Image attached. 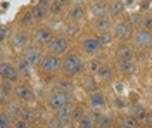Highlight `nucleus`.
<instances>
[{
  "label": "nucleus",
  "instance_id": "6",
  "mask_svg": "<svg viewBox=\"0 0 152 128\" xmlns=\"http://www.w3.org/2000/svg\"><path fill=\"white\" fill-rule=\"evenodd\" d=\"M113 33H114V38L118 42H128L132 40L133 37V26L132 23L128 19H119L114 23V28H113Z\"/></svg>",
  "mask_w": 152,
  "mask_h": 128
},
{
  "label": "nucleus",
  "instance_id": "10",
  "mask_svg": "<svg viewBox=\"0 0 152 128\" xmlns=\"http://www.w3.org/2000/svg\"><path fill=\"white\" fill-rule=\"evenodd\" d=\"M14 97L23 100L24 104H29V102H33L37 99V92L26 83H16L14 85Z\"/></svg>",
  "mask_w": 152,
  "mask_h": 128
},
{
  "label": "nucleus",
  "instance_id": "19",
  "mask_svg": "<svg viewBox=\"0 0 152 128\" xmlns=\"http://www.w3.org/2000/svg\"><path fill=\"white\" fill-rule=\"evenodd\" d=\"M23 108H24V102H23V100H19V99H16V97L10 99L5 106H2V109H5V111H7V113H9L14 119L19 118V114H21Z\"/></svg>",
  "mask_w": 152,
  "mask_h": 128
},
{
  "label": "nucleus",
  "instance_id": "46",
  "mask_svg": "<svg viewBox=\"0 0 152 128\" xmlns=\"http://www.w3.org/2000/svg\"><path fill=\"white\" fill-rule=\"evenodd\" d=\"M52 2H54V0H38V4H43V5H47V7H50Z\"/></svg>",
  "mask_w": 152,
  "mask_h": 128
},
{
  "label": "nucleus",
  "instance_id": "8",
  "mask_svg": "<svg viewBox=\"0 0 152 128\" xmlns=\"http://www.w3.org/2000/svg\"><path fill=\"white\" fill-rule=\"evenodd\" d=\"M31 38H33V43H37L40 47H47L48 43L52 42V38H54L52 28L50 26H38V28L33 30Z\"/></svg>",
  "mask_w": 152,
  "mask_h": 128
},
{
  "label": "nucleus",
  "instance_id": "5",
  "mask_svg": "<svg viewBox=\"0 0 152 128\" xmlns=\"http://www.w3.org/2000/svg\"><path fill=\"white\" fill-rule=\"evenodd\" d=\"M80 49H81V54H85L88 57H97L104 47L95 35V37H83L80 40Z\"/></svg>",
  "mask_w": 152,
  "mask_h": 128
},
{
  "label": "nucleus",
  "instance_id": "25",
  "mask_svg": "<svg viewBox=\"0 0 152 128\" xmlns=\"http://www.w3.org/2000/svg\"><path fill=\"white\" fill-rule=\"evenodd\" d=\"M38 23V19L35 18V14L31 10H24L21 16H19V24L23 28H35V24Z\"/></svg>",
  "mask_w": 152,
  "mask_h": 128
},
{
  "label": "nucleus",
  "instance_id": "23",
  "mask_svg": "<svg viewBox=\"0 0 152 128\" xmlns=\"http://www.w3.org/2000/svg\"><path fill=\"white\" fill-rule=\"evenodd\" d=\"M126 10V4L123 0H111L109 2V14L111 18H121Z\"/></svg>",
  "mask_w": 152,
  "mask_h": 128
},
{
  "label": "nucleus",
  "instance_id": "47",
  "mask_svg": "<svg viewBox=\"0 0 152 128\" xmlns=\"http://www.w3.org/2000/svg\"><path fill=\"white\" fill-rule=\"evenodd\" d=\"M59 2H62V4H71V0H59Z\"/></svg>",
  "mask_w": 152,
  "mask_h": 128
},
{
  "label": "nucleus",
  "instance_id": "9",
  "mask_svg": "<svg viewBox=\"0 0 152 128\" xmlns=\"http://www.w3.org/2000/svg\"><path fill=\"white\" fill-rule=\"evenodd\" d=\"M45 49L50 54H56V56H61L62 57L67 52V49H69V40H67L66 35H57V37L52 38V42L48 43Z\"/></svg>",
  "mask_w": 152,
  "mask_h": 128
},
{
  "label": "nucleus",
  "instance_id": "4",
  "mask_svg": "<svg viewBox=\"0 0 152 128\" xmlns=\"http://www.w3.org/2000/svg\"><path fill=\"white\" fill-rule=\"evenodd\" d=\"M71 102H73V97H71L69 92H62V90L54 89L47 95V106L50 108V111H56V109L62 108L66 104H71Z\"/></svg>",
  "mask_w": 152,
  "mask_h": 128
},
{
  "label": "nucleus",
  "instance_id": "35",
  "mask_svg": "<svg viewBox=\"0 0 152 128\" xmlns=\"http://www.w3.org/2000/svg\"><path fill=\"white\" fill-rule=\"evenodd\" d=\"M86 113H88V109H86L83 104H76V106H73V121L78 123V121L86 114Z\"/></svg>",
  "mask_w": 152,
  "mask_h": 128
},
{
  "label": "nucleus",
  "instance_id": "26",
  "mask_svg": "<svg viewBox=\"0 0 152 128\" xmlns=\"http://www.w3.org/2000/svg\"><path fill=\"white\" fill-rule=\"evenodd\" d=\"M62 30V33L66 35L67 38H75V37H78L80 35V24H78V21H69V23H64V26L61 28Z\"/></svg>",
  "mask_w": 152,
  "mask_h": 128
},
{
  "label": "nucleus",
  "instance_id": "27",
  "mask_svg": "<svg viewBox=\"0 0 152 128\" xmlns=\"http://www.w3.org/2000/svg\"><path fill=\"white\" fill-rule=\"evenodd\" d=\"M116 68L119 69L123 75H133L137 71V66L133 61H126V59H118L116 61Z\"/></svg>",
  "mask_w": 152,
  "mask_h": 128
},
{
  "label": "nucleus",
  "instance_id": "37",
  "mask_svg": "<svg viewBox=\"0 0 152 128\" xmlns=\"http://www.w3.org/2000/svg\"><path fill=\"white\" fill-rule=\"evenodd\" d=\"M12 23H7V24H2V30H0V40H2V43H5L7 40H10L12 37Z\"/></svg>",
  "mask_w": 152,
  "mask_h": 128
},
{
  "label": "nucleus",
  "instance_id": "15",
  "mask_svg": "<svg viewBox=\"0 0 152 128\" xmlns=\"http://www.w3.org/2000/svg\"><path fill=\"white\" fill-rule=\"evenodd\" d=\"M90 28L95 33H100V31H109L111 28H114V23L111 16H102V18H92L90 23Z\"/></svg>",
  "mask_w": 152,
  "mask_h": 128
},
{
  "label": "nucleus",
  "instance_id": "32",
  "mask_svg": "<svg viewBox=\"0 0 152 128\" xmlns=\"http://www.w3.org/2000/svg\"><path fill=\"white\" fill-rule=\"evenodd\" d=\"M97 38H99V42L102 43V47H111L114 43V33H111V30L109 31H100V33H97Z\"/></svg>",
  "mask_w": 152,
  "mask_h": 128
},
{
  "label": "nucleus",
  "instance_id": "14",
  "mask_svg": "<svg viewBox=\"0 0 152 128\" xmlns=\"http://www.w3.org/2000/svg\"><path fill=\"white\" fill-rule=\"evenodd\" d=\"M88 106L94 111H104L107 106V99L100 90H95L92 94H88Z\"/></svg>",
  "mask_w": 152,
  "mask_h": 128
},
{
  "label": "nucleus",
  "instance_id": "49",
  "mask_svg": "<svg viewBox=\"0 0 152 128\" xmlns=\"http://www.w3.org/2000/svg\"><path fill=\"white\" fill-rule=\"evenodd\" d=\"M85 2H86V4H90V2H94V0H85Z\"/></svg>",
  "mask_w": 152,
  "mask_h": 128
},
{
  "label": "nucleus",
  "instance_id": "45",
  "mask_svg": "<svg viewBox=\"0 0 152 128\" xmlns=\"http://www.w3.org/2000/svg\"><path fill=\"white\" fill-rule=\"evenodd\" d=\"M151 7H152V4L149 2V0H143L142 4H140V9H142V10H147V9L151 10Z\"/></svg>",
  "mask_w": 152,
  "mask_h": 128
},
{
  "label": "nucleus",
  "instance_id": "44",
  "mask_svg": "<svg viewBox=\"0 0 152 128\" xmlns=\"http://www.w3.org/2000/svg\"><path fill=\"white\" fill-rule=\"evenodd\" d=\"M114 108L116 109H124L126 104H124V100H121V99H116V100H114Z\"/></svg>",
  "mask_w": 152,
  "mask_h": 128
},
{
  "label": "nucleus",
  "instance_id": "41",
  "mask_svg": "<svg viewBox=\"0 0 152 128\" xmlns=\"http://www.w3.org/2000/svg\"><path fill=\"white\" fill-rule=\"evenodd\" d=\"M43 127H47V128H61V121H59L56 116H52V118H47V123H43Z\"/></svg>",
  "mask_w": 152,
  "mask_h": 128
},
{
  "label": "nucleus",
  "instance_id": "39",
  "mask_svg": "<svg viewBox=\"0 0 152 128\" xmlns=\"http://www.w3.org/2000/svg\"><path fill=\"white\" fill-rule=\"evenodd\" d=\"M62 5H64L62 2L54 0V2L50 4V7H48V9H50V16H61V14H62Z\"/></svg>",
  "mask_w": 152,
  "mask_h": 128
},
{
  "label": "nucleus",
  "instance_id": "1",
  "mask_svg": "<svg viewBox=\"0 0 152 128\" xmlns=\"http://www.w3.org/2000/svg\"><path fill=\"white\" fill-rule=\"evenodd\" d=\"M86 69V62L83 56L80 52H66L62 56V68L61 71L64 73V76H80L83 75Z\"/></svg>",
  "mask_w": 152,
  "mask_h": 128
},
{
  "label": "nucleus",
  "instance_id": "7",
  "mask_svg": "<svg viewBox=\"0 0 152 128\" xmlns=\"http://www.w3.org/2000/svg\"><path fill=\"white\" fill-rule=\"evenodd\" d=\"M43 56H45V54H43V47H40V45H37V43H33V42L23 50V57L28 59L33 68H38V66H40Z\"/></svg>",
  "mask_w": 152,
  "mask_h": 128
},
{
  "label": "nucleus",
  "instance_id": "51",
  "mask_svg": "<svg viewBox=\"0 0 152 128\" xmlns=\"http://www.w3.org/2000/svg\"><path fill=\"white\" fill-rule=\"evenodd\" d=\"M151 14H152V7H151Z\"/></svg>",
  "mask_w": 152,
  "mask_h": 128
},
{
  "label": "nucleus",
  "instance_id": "24",
  "mask_svg": "<svg viewBox=\"0 0 152 128\" xmlns=\"http://www.w3.org/2000/svg\"><path fill=\"white\" fill-rule=\"evenodd\" d=\"M18 69H19V73H21V78L23 80H29L33 76V66H31V62H29L28 59H24V57L19 59Z\"/></svg>",
  "mask_w": 152,
  "mask_h": 128
},
{
  "label": "nucleus",
  "instance_id": "12",
  "mask_svg": "<svg viewBox=\"0 0 152 128\" xmlns=\"http://www.w3.org/2000/svg\"><path fill=\"white\" fill-rule=\"evenodd\" d=\"M0 76L5 80H10L14 83H19V80H23L18 69V64H12L7 61H2V64H0Z\"/></svg>",
  "mask_w": 152,
  "mask_h": 128
},
{
  "label": "nucleus",
  "instance_id": "34",
  "mask_svg": "<svg viewBox=\"0 0 152 128\" xmlns=\"http://www.w3.org/2000/svg\"><path fill=\"white\" fill-rule=\"evenodd\" d=\"M147 113H149V111H147V108H145V106H142V104H138V102H135V104H132V106H130V114H132V116H135L137 119L143 118Z\"/></svg>",
  "mask_w": 152,
  "mask_h": 128
},
{
  "label": "nucleus",
  "instance_id": "29",
  "mask_svg": "<svg viewBox=\"0 0 152 128\" xmlns=\"http://www.w3.org/2000/svg\"><path fill=\"white\" fill-rule=\"evenodd\" d=\"M31 12L35 14V18H37L38 21H45L48 16H50V9H48L47 5H43V4H38V2L33 5Z\"/></svg>",
  "mask_w": 152,
  "mask_h": 128
},
{
  "label": "nucleus",
  "instance_id": "13",
  "mask_svg": "<svg viewBox=\"0 0 152 128\" xmlns=\"http://www.w3.org/2000/svg\"><path fill=\"white\" fill-rule=\"evenodd\" d=\"M54 116H56L59 121H61V128H69L73 127V106L71 104H66L62 108H59L54 111Z\"/></svg>",
  "mask_w": 152,
  "mask_h": 128
},
{
  "label": "nucleus",
  "instance_id": "17",
  "mask_svg": "<svg viewBox=\"0 0 152 128\" xmlns=\"http://www.w3.org/2000/svg\"><path fill=\"white\" fill-rule=\"evenodd\" d=\"M88 14L92 18H102V16H111L109 14V4L105 2H99V0H94L88 4Z\"/></svg>",
  "mask_w": 152,
  "mask_h": 128
},
{
  "label": "nucleus",
  "instance_id": "16",
  "mask_svg": "<svg viewBox=\"0 0 152 128\" xmlns=\"http://www.w3.org/2000/svg\"><path fill=\"white\" fill-rule=\"evenodd\" d=\"M80 87L85 90L86 94H92V92H95V90H99V78H97V75H94V73L81 75Z\"/></svg>",
  "mask_w": 152,
  "mask_h": 128
},
{
  "label": "nucleus",
  "instance_id": "50",
  "mask_svg": "<svg viewBox=\"0 0 152 128\" xmlns=\"http://www.w3.org/2000/svg\"><path fill=\"white\" fill-rule=\"evenodd\" d=\"M151 97H152V89H151Z\"/></svg>",
  "mask_w": 152,
  "mask_h": 128
},
{
  "label": "nucleus",
  "instance_id": "36",
  "mask_svg": "<svg viewBox=\"0 0 152 128\" xmlns=\"http://www.w3.org/2000/svg\"><path fill=\"white\" fill-rule=\"evenodd\" d=\"M12 125H14V118L5 109H2V113H0V128H10Z\"/></svg>",
  "mask_w": 152,
  "mask_h": 128
},
{
  "label": "nucleus",
  "instance_id": "43",
  "mask_svg": "<svg viewBox=\"0 0 152 128\" xmlns=\"http://www.w3.org/2000/svg\"><path fill=\"white\" fill-rule=\"evenodd\" d=\"M142 26H143V28H147V30H152V14H149V16H143Z\"/></svg>",
  "mask_w": 152,
  "mask_h": 128
},
{
  "label": "nucleus",
  "instance_id": "21",
  "mask_svg": "<svg viewBox=\"0 0 152 128\" xmlns=\"http://www.w3.org/2000/svg\"><path fill=\"white\" fill-rule=\"evenodd\" d=\"M54 89L73 94V92L76 90V83L73 81V80H67V78H56L54 80Z\"/></svg>",
  "mask_w": 152,
  "mask_h": 128
},
{
  "label": "nucleus",
  "instance_id": "18",
  "mask_svg": "<svg viewBox=\"0 0 152 128\" xmlns=\"http://www.w3.org/2000/svg\"><path fill=\"white\" fill-rule=\"evenodd\" d=\"M86 12H88V7H85V5H75V4H69V9H67V19L81 23V21L85 19Z\"/></svg>",
  "mask_w": 152,
  "mask_h": 128
},
{
  "label": "nucleus",
  "instance_id": "48",
  "mask_svg": "<svg viewBox=\"0 0 152 128\" xmlns=\"http://www.w3.org/2000/svg\"><path fill=\"white\" fill-rule=\"evenodd\" d=\"M99 2H105V4H109V2H111V0H99Z\"/></svg>",
  "mask_w": 152,
  "mask_h": 128
},
{
  "label": "nucleus",
  "instance_id": "3",
  "mask_svg": "<svg viewBox=\"0 0 152 128\" xmlns=\"http://www.w3.org/2000/svg\"><path fill=\"white\" fill-rule=\"evenodd\" d=\"M29 42H33L31 33L28 31V28H21V30L12 33V37L9 40V45H10V49H14L16 52H23L29 45Z\"/></svg>",
  "mask_w": 152,
  "mask_h": 128
},
{
  "label": "nucleus",
  "instance_id": "20",
  "mask_svg": "<svg viewBox=\"0 0 152 128\" xmlns=\"http://www.w3.org/2000/svg\"><path fill=\"white\" fill-rule=\"evenodd\" d=\"M116 57L118 59H126V61H133L135 59V52H133V47L126 45L124 42H121L118 47H116Z\"/></svg>",
  "mask_w": 152,
  "mask_h": 128
},
{
  "label": "nucleus",
  "instance_id": "40",
  "mask_svg": "<svg viewBox=\"0 0 152 128\" xmlns=\"http://www.w3.org/2000/svg\"><path fill=\"white\" fill-rule=\"evenodd\" d=\"M100 66H102V64H100V61L95 59V57H92V59L86 62V69H88V73H94V75H97V71H99Z\"/></svg>",
  "mask_w": 152,
  "mask_h": 128
},
{
  "label": "nucleus",
  "instance_id": "38",
  "mask_svg": "<svg viewBox=\"0 0 152 128\" xmlns=\"http://www.w3.org/2000/svg\"><path fill=\"white\" fill-rule=\"evenodd\" d=\"M128 21L132 23L133 28H142V23H143V16H140L138 12H132L128 16Z\"/></svg>",
  "mask_w": 152,
  "mask_h": 128
},
{
  "label": "nucleus",
  "instance_id": "33",
  "mask_svg": "<svg viewBox=\"0 0 152 128\" xmlns=\"http://www.w3.org/2000/svg\"><path fill=\"white\" fill-rule=\"evenodd\" d=\"M76 127H80V128H95V116H94V113H90V111H88L85 116L76 123Z\"/></svg>",
  "mask_w": 152,
  "mask_h": 128
},
{
  "label": "nucleus",
  "instance_id": "31",
  "mask_svg": "<svg viewBox=\"0 0 152 128\" xmlns=\"http://www.w3.org/2000/svg\"><path fill=\"white\" fill-rule=\"evenodd\" d=\"M119 127H123V128H137V127H140V121L128 113V114H124V116L119 118Z\"/></svg>",
  "mask_w": 152,
  "mask_h": 128
},
{
  "label": "nucleus",
  "instance_id": "2",
  "mask_svg": "<svg viewBox=\"0 0 152 128\" xmlns=\"http://www.w3.org/2000/svg\"><path fill=\"white\" fill-rule=\"evenodd\" d=\"M62 68V59H61V56H56V54H45L43 56V59L40 62V66H38V71L42 73V75H48V76H52V75H56L59 69Z\"/></svg>",
  "mask_w": 152,
  "mask_h": 128
},
{
  "label": "nucleus",
  "instance_id": "22",
  "mask_svg": "<svg viewBox=\"0 0 152 128\" xmlns=\"http://www.w3.org/2000/svg\"><path fill=\"white\" fill-rule=\"evenodd\" d=\"M92 113H94V116H95V127L97 128H109L114 125V119L109 114H102V113L94 111V109H92Z\"/></svg>",
  "mask_w": 152,
  "mask_h": 128
},
{
  "label": "nucleus",
  "instance_id": "28",
  "mask_svg": "<svg viewBox=\"0 0 152 128\" xmlns=\"http://www.w3.org/2000/svg\"><path fill=\"white\" fill-rule=\"evenodd\" d=\"M19 118L24 119V121H28L29 125H33V123L38 119V113H37V109H35V108H29V106L24 104V108H23V111H21Z\"/></svg>",
  "mask_w": 152,
  "mask_h": 128
},
{
  "label": "nucleus",
  "instance_id": "42",
  "mask_svg": "<svg viewBox=\"0 0 152 128\" xmlns=\"http://www.w3.org/2000/svg\"><path fill=\"white\" fill-rule=\"evenodd\" d=\"M138 121H140V127H152V116L149 113H147L143 118H140Z\"/></svg>",
  "mask_w": 152,
  "mask_h": 128
},
{
  "label": "nucleus",
  "instance_id": "11",
  "mask_svg": "<svg viewBox=\"0 0 152 128\" xmlns=\"http://www.w3.org/2000/svg\"><path fill=\"white\" fill-rule=\"evenodd\" d=\"M133 45L135 47H140V49H145V47H152V30H147V28H137V31L133 33Z\"/></svg>",
  "mask_w": 152,
  "mask_h": 128
},
{
  "label": "nucleus",
  "instance_id": "30",
  "mask_svg": "<svg viewBox=\"0 0 152 128\" xmlns=\"http://www.w3.org/2000/svg\"><path fill=\"white\" fill-rule=\"evenodd\" d=\"M97 78H99V81H102V83L111 81L113 80V68L109 64H102L99 68V71H97Z\"/></svg>",
  "mask_w": 152,
  "mask_h": 128
}]
</instances>
